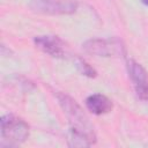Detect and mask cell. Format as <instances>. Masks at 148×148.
I'll list each match as a JSON object with an SVG mask.
<instances>
[{
  "label": "cell",
  "mask_w": 148,
  "mask_h": 148,
  "mask_svg": "<svg viewBox=\"0 0 148 148\" xmlns=\"http://www.w3.org/2000/svg\"><path fill=\"white\" fill-rule=\"evenodd\" d=\"M31 10L47 15H68L76 12L79 3L76 0H31Z\"/></svg>",
  "instance_id": "obj_4"
},
{
  "label": "cell",
  "mask_w": 148,
  "mask_h": 148,
  "mask_svg": "<svg viewBox=\"0 0 148 148\" xmlns=\"http://www.w3.org/2000/svg\"><path fill=\"white\" fill-rule=\"evenodd\" d=\"M34 43L39 50H42L51 57L64 58L66 56L65 45L62 40L57 36H37L34 38Z\"/></svg>",
  "instance_id": "obj_6"
},
{
  "label": "cell",
  "mask_w": 148,
  "mask_h": 148,
  "mask_svg": "<svg viewBox=\"0 0 148 148\" xmlns=\"http://www.w3.org/2000/svg\"><path fill=\"white\" fill-rule=\"evenodd\" d=\"M82 46L87 53L98 57H124L126 53L124 43L118 38L89 39Z\"/></svg>",
  "instance_id": "obj_3"
},
{
  "label": "cell",
  "mask_w": 148,
  "mask_h": 148,
  "mask_svg": "<svg viewBox=\"0 0 148 148\" xmlns=\"http://www.w3.org/2000/svg\"><path fill=\"white\" fill-rule=\"evenodd\" d=\"M57 98L71 123L68 139L69 145L73 147L91 146L96 140L95 133L81 106L72 97L64 92H58Z\"/></svg>",
  "instance_id": "obj_1"
},
{
  "label": "cell",
  "mask_w": 148,
  "mask_h": 148,
  "mask_svg": "<svg viewBox=\"0 0 148 148\" xmlns=\"http://www.w3.org/2000/svg\"><path fill=\"white\" fill-rule=\"evenodd\" d=\"M141 1H142L145 5H147V6H148V0H141Z\"/></svg>",
  "instance_id": "obj_9"
},
{
  "label": "cell",
  "mask_w": 148,
  "mask_h": 148,
  "mask_svg": "<svg viewBox=\"0 0 148 148\" xmlns=\"http://www.w3.org/2000/svg\"><path fill=\"white\" fill-rule=\"evenodd\" d=\"M127 72L134 83L135 92L138 97L145 102H148V73L136 61L127 60Z\"/></svg>",
  "instance_id": "obj_5"
},
{
  "label": "cell",
  "mask_w": 148,
  "mask_h": 148,
  "mask_svg": "<svg viewBox=\"0 0 148 148\" xmlns=\"http://www.w3.org/2000/svg\"><path fill=\"white\" fill-rule=\"evenodd\" d=\"M76 66H77L79 71H80L83 75L89 76V77H95V76H96V71H95L89 64H87L84 60H82V59H77V61H76Z\"/></svg>",
  "instance_id": "obj_8"
},
{
  "label": "cell",
  "mask_w": 148,
  "mask_h": 148,
  "mask_svg": "<svg viewBox=\"0 0 148 148\" xmlns=\"http://www.w3.org/2000/svg\"><path fill=\"white\" fill-rule=\"evenodd\" d=\"M29 136V126L21 118L14 114H5L1 118L2 146L15 147L24 142Z\"/></svg>",
  "instance_id": "obj_2"
},
{
  "label": "cell",
  "mask_w": 148,
  "mask_h": 148,
  "mask_svg": "<svg viewBox=\"0 0 148 148\" xmlns=\"http://www.w3.org/2000/svg\"><path fill=\"white\" fill-rule=\"evenodd\" d=\"M87 109L94 114H104L112 110V102L105 95L102 94H92L86 99Z\"/></svg>",
  "instance_id": "obj_7"
}]
</instances>
